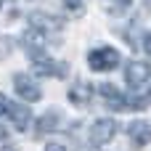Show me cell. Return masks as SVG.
<instances>
[{
  "label": "cell",
  "mask_w": 151,
  "mask_h": 151,
  "mask_svg": "<svg viewBox=\"0 0 151 151\" xmlns=\"http://www.w3.org/2000/svg\"><path fill=\"white\" fill-rule=\"evenodd\" d=\"M69 101H72L74 106H88V104L93 101V85H88V82H74V85L69 88Z\"/></svg>",
  "instance_id": "cell-10"
},
{
  "label": "cell",
  "mask_w": 151,
  "mask_h": 151,
  "mask_svg": "<svg viewBox=\"0 0 151 151\" xmlns=\"http://www.w3.org/2000/svg\"><path fill=\"white\" fill-rule=\"evenodd\" d=\"M146 5H149V8H151V0H146Z\"/></svg>",
  "instance_id": "cell-19"
},
{
  "label": "cell",
  "mask_w": 151,
  "mask_h": 151,
  "mask_svg": "<svg viewBox=\"0 0 151 151\" xmlns=\"http://www.w3.org/2000/svg\"><path fill=\"white\" fill-rule=\"evenodd\" d=\"M45 151H66V149H64L61 143H48V146H45Z\"/></svg>",
  "instance_id": "cell-16"
},
{
  "label": "cell",
  "mask_w": 151,
  "mask_h": 151,
  "mask_svg": "<svg viewBox=\"0 0 151 151\" xmlns=\"http://www.w3.org/2000/svg\"><path fill=\"white\" fill-rule=\"evenodd\" d=\"M119 64V53L114 48H96L88 53V66L93 72H111Z\"/></svg>",
  "instance_id": "cell-3"
},
{
  "label": "cell",
  "mask_w": 151,
  "mask_h": 151,
  "mask_svg": "<svg viewBox=\"0 0 151 151\" xmlns=\"http://www.w3.org/2000/svg\"><path fill=\"white\" fill-rule=\"evenodd\" d=\"M29 56V66L35 74H42V77H66L69 66L66 64H58L56 58H50V53H45L42 48H35V50H27Z\"/></svg>",
  "instance_id": "cell-1"
},
{
  "label": "cell",
  "mask_w": 151,
  "mask_h": 151,
  "mask_svg": "<svg viewBox=\"0 0 151 151\" xmlns=\"http://www.w3.org/2000/svg\"><path fill=\"white\" fill-rule=\"evenodd\" d=\"M143 50L151 56V32H146V35H143Z\"/></svg>",
  "instance_id": "cell-15"
},
{
  "label": "cell",
  "mask_w": 151,
  "mask_h": 151,
  "mask_svg": "<svg viewBox=\"0 0 151 151\" xmlns=\"http://www.w3.org/2000/svg\"><path fill=\"white\" fill-rule=\"evenodd\" d=\"M0 151H19V149H13V146H5V149H0Z\"/></svg>",
  "instance_id": "cell-18"
},
{
  "label": "cell",
  "mask_w": 151,
  "mask_h": 151,
  "mask_svg": "<svg viewBox=\"0 0 151 151\" xmlns=\"http://www.w3.org/2000/svg\"><path fill=\"white\" fill-rule=\"evenodd\" d=\"M5 111L11 114V122H13V127H16L19 133H24V130L29 127L32 111H29L27 106H21V104H8V109H5Z\"/></svg>",
  "instance_id": "cell-9"
},
{
  "label": "cell",
  "mask_w": 151,
  "mask_h": 151,
  "mask_svg": "<svg viewBox=\"0 0 151 151\" xmlns=\"http://www.w3.org/2000/svg\"><path fill=\"white\" fill-rule=\"evenodd\" d=\"M98 96L104 98V104L109 106V109H117V111H122V109H127V98L119 93V88H114L111 82H104L101 88H98Z\"/></svg>",
  "instance_id": "cell-7"
},
{
  "label": "cell",
  "mask_w": 151,
  "mask_h": 151,
  "mask_svg": "<svg viewBox=\"0 0 151 151\" xmlns=\"http://www.w3.org/2000/svg\"><path fill=\"white\" fill-rule=\"evenodd\" d=\"M13 88H16V96H21V98L29 101V104H37V101L42 98L40 85H37L29 74H24V72H16V74H13Z\"/></svg>",
  "instance_id": "cell-4"
},
{
  "label": "cell",
  "mask_w": 151,
  "mask_h": 151,
  "mask_svg": "<svg viewBox=\"0 0 151 151\" xmlns=\"http://www.w3.org/2000/svg\"><path fill=\"white\" fill-rule=\"evenodd\" d=\"M58 117H61V114H58L56 109H53V111H45V114L37 119L35 135H37V138H42V135H48L50 130H56V127H58Z\"/></svg>",
  "instance_id": "cell-11"
},
{
  "label": "cell",
  "mask_w": 151,
  "mask_h": 151,
  "mask_svg": "<svg viewBox=\"0 0 151 151\" xmlns=\"http://www.w3.org/2000/svg\"><path fill=\"white\" fill-rule=\"evenodd\" d=\"M127 98V109H146L149 106V98H143V96H125Z\"/></svg>",
  "instance_id": "cell-13"
},
{
  "label": "cell",
  "mask_w": 151,
  "mask_h": 151,
  "mask_svg": "<svg viewBox=\"0 0 151 151\" xmlns=\"http://www.w3.org/2000/svg\"><path fill=\"white\" fill-rule=\"evenodd\" d=\"M0 8H3V0H0Z\"/></svg>",
  "instance_id": "cell-20"
},
{
  "label": "cell",
  "mask_w": 151,
  "mask_h": 151,
  "mask_svg": "<svg viewBox=\"0 0 151 151\" xmlns=\"http://www.w3.org/2000/svg\"><path fill=\"white\" fill-rule=\"evenodd\" d=\"M149 77H151V66L146 61H130V64L125 66V82H127L133 90L143 88V85L149 82Z\"/></svg>",
  "instance_id": "cell-6"
},
{
  "label": "cell",
  "mask_w": 151,
  "mask_h": 151,
  "mask_svg": "<svg viewBox=\"0 0 151 151\" xmlns=\"http://www.w3.org/2000/svg\"><path fill=\"white\" fill-rule=\"evenodd\" d=\"M127 5H130V0H106V8H109V13H122Z\"/></svg>",
  "instance_id": "cell-14"
},
{
  "label": "cell",
  "mask_w": 151,
  "mask_h": 151,
  "mask_svg": "<svg viewBox=\"0 0 151 151\" xmlns=\"http://www.w3.org/2000/svg\"><path fill=\"white\" fill-rule=\"evenodd\" d=\"M27 21H29L32 29H37V32H42V35H50V32H61V29H64V19H61V16H53V13H48V11H32V13L27 16Z\"/></svg>",
  "instance_id": "cell-2"
},
{
  "label": "cell",
  "mask_w": 151,
  "mask_h": 151,
  "mask_svg": "<svg viewBox=\"0 0 151 151\" xmlns=\"http://www.w3.org/2000/svg\"><path fill=\"white\" fill-rule=\"evenodd\" d=\"M5 109H8V101H5V98H3V96H0V117H3V114H5Z\"/></svg>",
  "instance_id": "cell-17"
},
{
  "label": "cell",
  "mask_w": 151,
  "mask_h": 151,
  "mask_svg": "<svg viewBox=\"0 0 151 151\" xmlns=\"http://www.w3.org/2000/svg\"><path fill=\"white\" fill-rule=\"evenodd\" d=\"M114 135H117V122L109 119V117L96 119V122L90 125V143H93V146H106Z\"/></svg>",
  "instance_id": "cell-5"
},
{
  "label": "cell",
  "mask_w": 151,
  "mask_h": 151,
  "mask_svg": "<svg viewBox=\"0 0 151 151\" xmlns=\"http://www.w3.org/2000/svg\"><path fill=\"white\" fill-rule=\"evenodd\" d=\"M64 3V8L72 13V16H82V11H85V3L82 0H61Z\"/></svg>",
  "instance_id": "cell-12"
},
{
  "label": "cell",
  "mask_w": 151,
  "mask_h": 151,
  "mask_svg": "<svg viewBox=\"0 0 151 151\" xmlns=\"http://www.w3.org/2000/svg\"><path fill=\"white\" fill-rule=\"evenodd\" d=\"M127 135L133 138L135 146H146V143L151 141V122H146V119L130 122V125H127Z\"/></svg>",
  "instance_id": "cell-8"
},
{
  "label": "cell",
  "mask_w": 151,
  "mask_h": 151,
  "mask_svg": "<svg viewBox=\"0 0 151 151\" xmlns=\"http://www.w3.org/2000/svg\"><path fill=\"white\" fill-rule=\"evenodd\" d=\"M149 98H151V93H149Z\"/></svg>",
  "instance_id": "cell-21"
}]
</instances>
